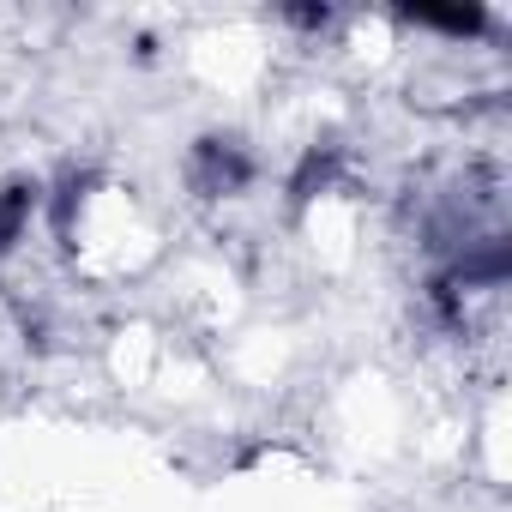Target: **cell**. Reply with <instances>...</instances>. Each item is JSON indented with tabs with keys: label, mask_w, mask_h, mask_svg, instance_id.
I'll list each match as a JSON object with an SVG mask.
<instances>
[{
	"label": "cell",
	"mask_w": 512,
	"mask_h": 512,
	"mask_svg": "<svg viewBox=\"0 0 512 512\" xmlns=\"http://www.w3.org/2000/svg\"><path fill=\"white\" fill-rule=\"evenodd\" d=\"M284 19H290L296 31H320V25L332 19V7H284Z\"/></svg>",
	"instance_id": "obj_7"
},
{
	"label": "cell",
	"mask_w": 512,
	"mask_h": 512,
	"mask_svg": "<svg viewBox=\"0 0 512 512\" xmlns=\"http://www.w3.org/2000/svg\"><path fill=\"white\" fill-rule=\"evenodd\" d=\"M85 187H91V175H79V169H67V181H61V193H55V235H61V241L73 235V211H79V199H85Z\"/></svg>",
	"instance_id": "obj_6"
},
{
	"label": "cell",
	"mask_w": 512,
	"mask_h": 512,
	"mask_svg": "<svg viewBox=\"0 0 512 512\" xmlns=\"http://www.w3.org/2000/svg\"><path fill=\"white\" fill-rule=\"evenodd\" d=\"M332 175H338V145H314V151L302 157V169L290 175V199H296V205H308L314 193H326V187H332Z\"/></svg>",
	"instance_id": "obj_4"
},
{
	"label": "cell",
	"mask_w": 512,
	"mask_h": 512,
	"mask_svg": "<svg viewBox=\"0 0 512 512\" xmlns=\"http://www.w3.org/2000/svg\"><path fill=\"white\" fill-rule=\"evenodd\" d=\"M404 25H428V31H446V37H482L488 31V13L482 7H398Z\"/></svg>",
	"instance_id": "obj_3"
},
{
	"label": "cell",
	"mask_w": 512,
	"mask_h": 512,
	"mask_svg": "<svg viewBox=\"0 0 512 512\" xmlns=\"http://www.w3.org/2000/svg\"><path fill=\"white\" fill-rule=\"evenodd\" d=\"M187 181L199 199H217V193H235L253 181V157L235 145V139H199L193 145V163H187Z\"/></svg>",
	"instance_id": "obj_1"
},
{
	"label": "cell",
	"mask_w": 512,
	"mask_h": 512,
	"mask_svg": "<svg viewBox=\"0 0 512 512\" xmlns=\"http://www.w3.org/2000/svg\"><path fill=\"white\" fill-rule=\"evenodd\" d=\"M43 205V187L37 181H7L0 187V253H13V241L25 235V223H31V211Z\"/></svg>",
	"instance_id": "obj_2"
},
{
	"label": "cell",
	"mask_w": 512,
	"mask_h": 512,
	"mask_svg": "<svg viewBox=\"0 0 512 512\" xmlns=\"http://www.w3.org/2000/svg\"><path fill=\"white\" fill-rule=\"evenodd\" d=\"M506 272H512V241H488L482 253H470V260L458 266L452 284H500Z\"/></svg>",
	"instance_id": "obj_5"
}]
</instances>
